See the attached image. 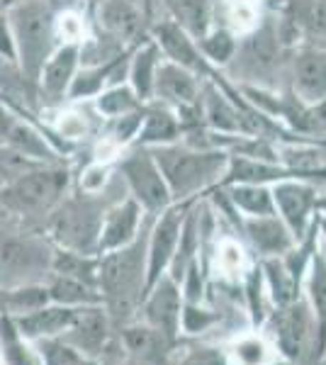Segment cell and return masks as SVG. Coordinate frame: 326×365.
I'll return each instance as SVG.
<instances>
[{
  "label": "cell",
  "instance_id": "obj_37",
  "mask_svg": "<svg viewBox=\"0 0 326 365\" xmlns=\"http://www.w3.org/2000/svg\"><path fill=\"white\" fill-rule=\"evenodd\" d=\"M212 322L210 314H205V312H198L193 307V304H185L180 312V327L185 329L188 334H195V331H203L207 324Z\"/></svg>",
  "mask_w": 326,
  "mask_h": 365
},
{
  "label": "cell",
  "instance_id": "obj_30",
  "mask_svg": "<svg viewBox=\"0 0 326 365\" xmlns=\"http://www.w3.org/2000/svg\"><path fill=\"white\" fill-rule=\"evenodd\" d=\"M136 93L132 91V88H124V86H117V88H110V91L100 93L98 96V110L103 115L108 117H122V115H129L134 113L136 108Z\"/></svg>",
  "mask_w": 326,
  "mask_h": 365
},
{
  "label": "cell",
  "instance_id": "obj_35",
  "mask_svg": "<svg viewBox=\"0 0 326 365\" xmlns=\"http://www.w3.org/2000/svg\"><path fill=\"white\" fill-rule=\"evenodd\" d=\"M265 270H268V278H270V287H272V295H275V302L287 304L290 299L295 297L292 273H287L285 266H282V263H277V261L265 263Z\"/></svg>",
  "mask_w": 326,
  "mask_h": 365
},
{
  "label": "cell",
  "instance_id": "obj_15",
  "mask_svg": "<svg viewBox=\"0 0 326 365\" xmlns=\"http://www.w3.org/2000/svg\"><path fill=\"white\" fill-rule=\"evenodd\" d=\"M76 312H78V307H63V304L49 302L39 309L27 312V314L10 317V322H13L15 331L20 334L22 339L34 344V341H41V339L61 336L71 327Z\"/></svg>",
  "mask_w": 326,
  "mask_h": 365
},
{
  "label": "cell",
  "instance_id": "obj_21",
  "mask_svg": "<svg viewBox=\"0 0 326 365\" xmlns=\"http://www.w3.org/2000/svg\"><path fill=\"white\" fill-rule=\"evenodd\" d=\"M246 232L251 241L256 244L258 251L263 253H285L292 246V234L285 227V222L275 220L272 215L268 217H251L246 222Z\"/></svg>",
  "mask_w": 326,
  "mask_h": 365
},
{
  "label": "cell",
  "instance_id": "obj_9",
  "mask_svg": "<svg viewBox=\"0 0 326 365\" xmlns=\"http://www.w3.org/2000/svg\"><path fill=\"white\" fill-rule=\"evenodd\" d=\"M180 312H183L180 287H178V282L173 278L161 275L146 290L136 314H139V319L146 327L156 329V331H161L163 336L173 341L178 336V331H180Z\"/></svg>",
  "mask_w": 326,
  "mask_h": 365
},
{
  "label": "cell",
  "instance_id": "obj_38",
  "mask_svg": "<svg viewBox=\"0 0 326 365\" xmlns=\"http://www.w3.org/2000/svg\"><path fill=\"white\" fill-rule=\"evenodd\" d=\"M236 358H239L241 365H260L265 358L263 346L258 341H244V344L236 346Z\"/></svg>",
  "mask_w": 326,
  "mask_h": 365
},
{
  "label": "cell",
  "instance_id": "obj_25",
  "mask_svg": "<svg viewBox=\"0 0 326 365\" xmlns=\"http://www.w3.org/2000/svg\"><path fill=\"white\" fill-rule=\"evenodd\" d=\"M34 349H37L41 365H100L96 358L86 356L78 349H73L71 344H66L61 336L54 339H41L34 341Z\"/></svg>",
  "mask_w": 326,
  "mask_h": 365
},
{
  "label": "cell",
  "instance_id": "obj_18",
  "mask_svg": "<svg viewBox=\"0 0 326 365\" xmlns=\"http://www.w3.org/2000/svg\"><path fill=\"white\" fill-rule=\"evenodd\" d=\"M158 44L163 46L165 56L173 63H178V66L193 71V73H200L205 68L203 51L193 44V39L178 25H170L168 22V25L158 27Z\"/></svg>",
  "mask_w": 326,
  "mask_h": 365
},
{
  "label": "cell",
  "instance_id": "obj_10",
  "mask_svg": "<svg viewBox=\"0 0 326 365\" xmlns=\"http://www.w3.org/2000/svg\"><path fill=\"white\" fill-rule=\"evenodd\" d=\"M185 222V207L183 205H170L158 215V222L153 227L149 241H146V290L165 275L170 261L175 256L180 229Z\"/></svg>",
  "mask_w": 326,
  "mask_h": 365
},
{
  "label": "cell",
  "instance_id": "obj_26",
  "mask_svg": "<svg viewBox=\"0 0 326 365\" xmlns=\"http://www.w3.org/2000/svg\"><path fill=\"white\" fill-rule=\"evenodd\" d=\"M141 144L146 146H163L173 144L178 137V122L173 115L163 113V110H153L146 117H141L139 132H136Z\"/></svg>",
  "mask_w": 326,
  "mask_h": 365
},
{
  "label": "cell",
  "instance_id": "obj_1",
  "mask_svg": "<svg viewBox=\"0 0 326 365\" xmlns=\"http://www.w3.org/2000/svg\"><path fill=\"white\" fill-rule=\"evenodd\" d=\"M98 290L115 329L134 319L146 295V239L98 256Z\"/></svg>",
  "mask_w": 326,
  "mask_h": 365
},
{
  "label": "cell",
  "instance_id": "obj_11",
  "mask_svg": "<svg viewBox=\"0 0 326 365\" xmlns=\"http://www.w3.org/2000/svg\"><path fill=\"white\" fill-rule=\"evenodd\" d=\"M270 192H272L275 212H280L290 234L300 239L305 234L307 222H310V212L314 207V190L307 182L285 178V180H277Z\"/></svg>",
  "mask_w": 326,
  "mask_h": 365
},
{
  "label": "cell",
  "instance_id": "obj_28",
  "mask_svg": "<svg viewBox=\"0 0 326 365\" xmlns=\"http://www.w3.org/2000/svg\"><path fill=\"white\" fill-rule=\"evenodd\" d=\"M207 122L219 132H248L244 115L234 105H229L227 100H222V96H217V93H210V100H207Z\"/></svg>",
  "mask_w": 326,
  "mask_h": 365
},
{
  "label": "cell",
  "instance_id": "obj_5",
  "mask_svg": "<svg viewBox=\"0 0 326 365\" xmlns=\"http://www.w3.org/2000/svg\"><path fill=\"white\" fill-rule=\"evenodd\" d=\"M51 261L54 251L46 241L0 234V290L46 282L51 278Z\"/></svg>",
  "mask_w": 326,
  "mask_h": 365
},
{
  "label": "cell",
  "instance_id": "obj_23",
  "mask_svg": "<svg viewBox=\"0 0 326 365\" xmlns=\"http://www.w3.org/2000/svg\"><path fill=\"white\" fill-rule=\"evenodd\" d=\"M307 334H310V322H307V312L300 304L282 312L280 324H277V341H280L282 351L287 356H300L302 349H305Z\"/></svg>",
  "mask_w": 326,
  "mask_h": 365
},
{
  "label": "cell",
  "instance_id": "obj_7",
  "mask_svg": "<svg viewBox=\"0 0 326 365\" xmlns=\"http://www.w3.org/2000/svg\"><path fill=\"white\" fill-rule=\"evenodd\" d=\"M122 178L132 190V197L141 205L146 212H163L170 207L173 197L165 185L161 168L151 151H134L122 161Z\"/></svg>",
  "mask_w": 326,
  "mask_h": 365
},
{
  "label": "cell",
  "instance_id": "obj_22",
  "mask_svg": "<svg viewBox=\"0 0 326 365\" xmlns=\"http://www.w3.org/2000/svg\"><path fill=\"white\" fill-rule=\"evenodd\" d=\"M0 365H41L37 349L15 331L5 314H0Z\"/></svg>",
  "mask_w": 326,
  "mask_h": 365
},
{
  "label": "cell",
  "instance_id": "obj_41",
  "mask_svg": "<svg viewBox=\"0 0 326 365\" xmlns=\"http://www.w3.org/2000/svg\"><path fill=\"white\" fill-rule=\"evenodd\" d=\"M180 365H227L224 363V358L219 356L217 351H195V353H190V356L185 358Z\"/></svg>",
  "mask_w": 326,
  "mask_h": 365
},
{
  "label": "cell",
  "instance_id": "obj_39",
  "mask_svg": "<svg viewBox=\"0 0 326 365\" xmlns=\"http://www.w3.org/2000/svg\"><path fill=\"white\" fill-rule=\"evenodd\" d=\"M58 132H61V137H66V139H78L86 134V120L76 113L61 115V120H58Z\"/></svg>",
  "mask_w": 326,
  "mask_h": 365
},
{
  "label": "cell",
  "instance_id": "obj_8",
  "mask_svg": "<svg viewBox=\"0 0 326 365\" xmlns=\"http://www.w3.org/2000/svg\"><path fill=\"white\" fill-rule=\"evenodd\" d=\"M112 329L115 327H112L103 304H91V307H78L73 322L61 334V339L103 365V358L108 356V351L115 344L112 341Z\"/></svg>",
  "mask_w": 326,
  "mask_h": 365
},
{
  "label": "cell",
  "instance_id": "obj_2",
  "mask_svg": "<svg viewBox=\"0 0 326 365\" xmlns=\"http://www.w3.org/2000/svg\"><path fill=\"white\" fill-rule=\"evenodd\" d=\"M173 200H185L227 173L229 156L219 149L163 144L151 151Z\"/></svg>",
  "mask_w": 326,
  "mask_h": 365
},
{
  "label": "cell",
  "instance_id": "obj_32",
  "mask_svg": "<svg viewBox=\"0 0 326 365\" xmlns=\"http://www.w3.org/2000/svg\"><path fill=\"white\" fill-rule=\"evenodd\" d=\"M282 161L287 163V170H292V173H307V170L324 168L326 154L314 146H297V149L282 151Z\"/></svg>",
  "mask_w": 326,
  "mask_h": 365
},
{
  "label": "cell",
  "instance_id": "obj_36",
  "mask_svg": "<svg viewBox=\"0 0 326 365\" xmlns=\"http://www.w3.org/2000/svg\"><path fill=\"white\" fill-rule=\"evenodd\" d=\"M312 299L319 314L326 317V258L317 256L314 258V270H312Z\"/></svg>",
  "mask_w": 326,
  "mask_h": 365
},
{
  "label": "cell",
  "instance_id": "obj_20",
  "mask_svg": "<svg viewBox=\"0 0 326 365\" xmlns=\"http://www.w3.org/2000/svg\"><path fill=\"white\" fill-rule=\"evenodd\" d=\"M76 63H78V46L66 44L56 51L54 56L46 58L41 66V83L49 96H63L68 91L71 81L76 76Z\"/></svg>",
  "mask_w": 326,
  "mask_h": 365
},
{
  "label": "cell",
  "instance_id": "obj_43",
  "mask_svg": "<svg viewBox=\"0 0 326 365\" xmlns=\"http://www.w3.org/2000/svg\"><path fill=\"white\" fill-rule=\"evenodd\" d=\"M127 365H132V363H127Z\"/></svg>",
  "mask_w": 326,
  "mask_h": 365
},
{
  "label": "cell",
  "instance_id": "obj_14",
  "mask_svg": "<svg viewBox=\"0 0 326 365\" xmlns=\"http://www.w3.org/2000/svg\"><path fill=\"white\" fill-rule=\"evenodd\" d=\"M139 225H141V205L134 197H127L124 202H117L115 207H110L103 217V227H100L98 256L132 244L139 237Z\"/></svg>",
  "mask_w": 326,
  "mask_h": 365
},
{
  "label": "cell",
  "instance_id": "obj_33",
  "mask_svg": "<svg viewBox=\"0 0 326 365\" xmlns=\"http://www.w3.org/2000/svg\"><path fill=\"white\" fill-rule=\"evenodd\" d=\"M236 49L234 34L227 27H219L203 39V54L215 63H227Z\"/></svg>",
  "mask_w": 326,
  "mask_h": 365
},
{
  "label": "cell",
  "instance_id": "obj_42",
  "mask_svg": "<svg viewBox=\"0 0 326 365\" xmlns=\"http://www.w3.org/2000/svg\"><path fill=\"white\" fill-rule=\"evenodd\" d=\"M58 32H61L66 39H78L83 32L81 20L76 15H63L61 20H58Z\"/></svg>",
  "mask_w": 326,
  "mask_h": 365
},
{
  "label": "cell",
  "instance_id": "obj_13",
  "mask_svg": "<svg viewBox=\"0 0 326 365\" xmlns=\"http://www.w3.org/2000/svg\"><path fill=\"white\" fill-rule=\"evenodd\" d=\"M295 93L305 108H326V51H300L295 58Z\"/></svg>",
  "mask_w": 326,
  "mask_h": 365
},
{
  "label": "cell",
  "instance_id": "obj_3",
  "mask_svg": "<svg viewBox=\"0 0 326 365\" xmlns=\"http://www.w3.org/2000/svg\"><path fill=\"white\" fill-rule=\"evenodd\" d=\"M91 195L93 192H83L81 197L61 200L49 215L46 232L56 244V249L83 253V256H98V239L105 210H100Z\"/></svg>",
  "mask_w": 326,
  "mask_h": 365
},
{
  "label": "cell",
  "instance_id": "obj_40",
  "mask_svg": "<svg viewBox=\"0 0 326 365\" xmlns=\"http://www.w3.org/2000/svg\"><path fill=\"white\" fill-rule=\"evenodd\" d=\"M105 185V168L103 166H91L86 170V175L81 178L83 192H98Z\"/></svg>",
  "mask_w": 326,
  "mask_h": 365
},
{
  "label": "cell",
  "instance_id": "obj_31",
  "mask_svg": "<svg viewBox=\"0 0 326 365\" xmlns=\"http://www.w3.org/2000/svg\"><path fill=\"white\" fill-rule=\"evenodd\" d=\"M297 22L312 34L326 37V0H297L295 3Z\"/></svg>",
  "mask_w": 326,
  "mask_h": 365
},
{
  "label": "cell",
  "instance_id": "obj_34",
  "mask_svg": "<svg viewBox=\"0 0 326 365\" xmlns=\"http://www.w3.org/2000/svg\"><path fill=\"white\" fill-rule=\"evenodd\" d=\"M100 17H103L105 27L115 34H122V37H129L136 29V15L124 3H108L100 10Z\"/></svg>",
  "mask_w": 326,
  "mask_h": 365
},
{
  "label": "cell",
  "instance_id": "obj_16",
  "mask_svg": "<svg viewBox=\"0 0 326 365\" xmlns=\"http://www.w3.org/2000/svg\"><path fill=\"white\" fill-rule=\"evenodd\" d=\"M153 93L158 98L168 100V103L188 108V105H195V100H198V81H195L193 71L178 66L173 61H165L158 63L156 68Z\"/></svg>",
  "mask_w": 326,
  "mask_h": 365
},
{
  "label": "cell",
  "instance_id": "obj_24",
  "mask_svg": "<svg viewBox=\"0 0 326 365\" xmlns=\"http://www.w3.org/2000/svg\"><path fill=\"white\" fill-rule=\"evenodd\" d=\"M231 202L241 212L251 217H268L275 215V205H272V192L265 185H253V182H236L229 190Z\"/></svg>",
  "mask_w": 326,
  "mask_h": 365
},
{
  "label": "cell",
  "instance_id": "obj_4",
  "mask_svg": "<svg viewBox=\"0 0 326 365\" xmlns=\"http://www.w3.org/2000/svg\"><path fill=\"white\" fill-rule=\"evenodd\" d=\"M66 185V170L44 168L32 170V173H20L13 182L3 187L0 205L20 220H49V215L63 200Z\"/></svg>",
  "mask_w": 326,
  "mask_h": 365
},
{
  "label": "cell",
  "instance_id": "obj_19",
  "mask_svg": "<svg viewBox=\"0 0 326 365\" xmlns=\"http://www.w3.org/2000/svg\"><path fill=\"white\" fill-rule=\"evenodd\" d=\"M46 292H49V302L63 304V307H91V304H103L100 290L96 285H88L83 280L68 278V275H56L46 280Z\"/></svg>",
  "mask_w": 326,
  "mask_h": 365
},
{
  "label": "cell",
  "instance_id": "obj_27",
  "mask_svg": "<svg viewBox=\"0 0 326 365\" xmlns=\"http://www.w3.org/2000/svg\"><path fill=\"white\" fill-rule=\"evenodd\" d=\"M158 63H161V58H158L156 44H146L144 49L136 54L132 63V91L136 93L139 100L149 98L153 93V78H156Z\"/></svg>",
  "mask_w": 326,
  "mask_h": 365
},
{
  "label": "cell",
  "instance_id": "obj_17",
  "mask_svg": "<svg viewBox=\"0 0 326 365\" xmlns=\"http://www.w3.org/2000/svg\"><path fill=\"white\" fill-rule=\"evenodd\" d=\"M285 178H292V170L263 161L260 156H239V158L231 156L227 163V180L231 182L265 185V182H277Z\"/></svg>",
  "mask_w": 326,
  "mask_h": 365
},
{
  "label": "cell",
  "instance_id": "obj_29",
  "mask_svg": "<svg viewBox=\"0 0 326 365\" xmlns=\"http://www.w3.org/2000/svg\"><path fill=\"white\" fill-rule=\"evenodd\" d=\"M260 0H224V20L231 29H253L258 25Z\"/></svg>",
  "mask_w": 326,
  "mask_h": 365
},
{
  "label": "cell",
  "instance_id": "obj_12",
  "mask_svg": "<svg viewBox=\"0 0 326 365\" xmlns=\"http://www.w3.org/2000/svg\"><path fill=\"white\" fill-rule=\"evenodd\" d=\"M120 344L132 365H168L170 339L144 322L124 324L120 329Z\"/></svg>",
  "mask_w": 326,
  "mask_h": 365
},
{
  "label": "cell",
  "instance_id": "obj_6",
  "mask_svg": "<svg viewBox=\"0 0 326 365\" xmlns=\"http://www.w3.org/2000/svg\"><path fill=\"white\" fill-rule=\"evenodd\" d=\"M51 37V13L41 3H22L20 8L13 10V42L15 54H20L22 68L32 78H39L41 66L49 58Z\"/></svg>",
  "mask_w": 326,
  "mask_h": 365
}]
</instances>
